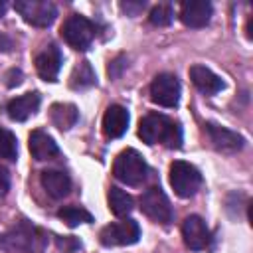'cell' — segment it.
Returning a JSON list of instances; mask_svg holds the SVG:
<instances>
[{
	"instance_id": "cell-1",
	"label": "cell",
	"mask_w": 253,
	"mask_h": 253,
	"mask_svg": "<svg viewBox=\"0 0 253 253\" xmlns=\"http://www.w3.org/2000/svg\"><path fill=\"white\" fill-rule=\"evenodd\" d=\"M138 136L146 144H158L164 142L168 148H180L182 146V130L176 123H172L168 117L150 113L138 123Z\"/></svg>"
},
{
	"instance_id": "cell-3",
	"label": "cell",
	"mask_w": 253,
	"mask_h": 253,
	"mask_svg": "<svg viewBox=\"0 0 253 253\" xmlns=\"http://www.w3.org/2000/svg\"><path fill=\"white\" fill-rule=\"evenodd\" d=\"M170 186L174 188L176 196L192 198L202 186V174L194 164L184 160H174L170 164Z\"/></svg>"
},
{
	"instance_id": "cell-14",
	"label": "cell",
	"mask_w": 253,
	"mask_h": 253,
	"mask_svg": "<svg viewBox=\"0 0 253 253\" xmlns=\"http://www.w3.org/2000/svg\"><path fill=\"white\" fill-rule=\"evenodd\" d=\"M190 79L192 83L206 95H215L223 89V81L221 77H217L211 69H208L206 65H192L190 67Z\"/></svg>"
},
{
	"instance_id": "cell-18",
	"label": "cell",
	"mask_w": 253,
	"mask_h": 253,
	"mask_svg": "<svg viewBox=\"0 0 253 253\" xmlns=\"http://www.w3.org/2000/svg\"><path fill=\"white\" fill-rule=\"evenodd\" d=\"M49 117H51V123H53L57 128L67 130V128H71V126L77 123L79 111H77V107L71 105V103H55V105H51V109H49Z\"/></svg>"
},
{
	"instance_id": "cell-7",
	"label": "cell",
	"mask_w": 253,
	"mask_h": 253,
	"mask_svg": "<svg viewBox=\"0 0 253 253\" xmlns=\"http://www.w3.org/2000/svg\"><path fill=\"white\" fill-rule=\"evenodd\" d=\"M101 243L107 247L115 245H132L140 237V227L134 219H123L117 223H109L101 229Z\"/></svg>"
},
{
	"instance_id": "cell-15",
	"label": "cell",
	"mask_w": 253,
	"mask_h": 253,
	"mask_svg": "<svg viewBox=\"0 0 253 253\" xmlns=\"http://www.w3.org/2000/svg\"><path fill=\"white\" fill-rule=\"evenodd\" d=\"M28 146H30L32 156H34L36 160H40V162L51 160V158H55V156L59 154V148H57L55 140H53L47 132H43V130H34V132L30 134Z\"/></svg>"
},
{
	"instance_id": "cell-2",
	"label": "cell",
	"mask_w": 253,
	"mask_h": 253,
	"mask_svg": "<svg viewBox=\"0 0 253 253\" xmlns=\"http://www.w3.org/2000/svg\"><path fill=\"white\" fill-rule=\"evenodd\" d=\"M113 174L117 180H121L126 186H140L148 176V166L134 148H126L117 154L113 164Z\"/></svg>"
},
{
	"instance_id": "cell-5",
	"label": "cell",
	"mask_w": 253,
	"mask_h": 253,
	"mask_svg": "<svg viewBox=\"0 0 253 253\" xmlns=\"http://www.w3.org/2000/svg\"><path fill=\"white\" fill-rule=\"evenodd\" d=\"M14 8L16 12L32 26H38V28H47L53 24L55 16H57V10L51 2L47 0H16L14 2Z\"/></svg>"
},
{
	"instance_id": "cell-25",
	"label": "cell",
	"mask_w": 253,
	"mask_h": 253,
	"mask_svg": "<svg viewBox=\"0 0 253 253\" xmlns=\"http://www.w3.org/2000/svg\"><path fill=\"white\" fill-rule=\"evenodd\" d=\"M121 8H123L126 14H136V12H140V10L144 8V2H136V4H132V2H123Z\"/></svg>"
},
{
	"instance_id": "cell-12",
	"label": "cell",
	"mask_w": 253,
	"mask_h": 253,
	"mask_svg": "<svg viewBox=\"0 0 253 253\" xmlns=\"http://www.w3.org/2000/svg\"><path fill=\"white\" fill-rule=\"evenodd\" d=\"M206 130H208V134H210L211 144H213L217 150H221V152H237V150L243 148V142H245L243 136L237 134V132L231 130V128L219 126V125H215V123H208V125H206Z\"/></svg>"
},
{
	"instance_id": "cell-6",
	"label": "cell",
	"mask_w": 253,
	"mask_h": 253,
	"mask_svg": "<svg viewBox=\"0 0 253 253\" xmlns=\"http://www.w3.org/2000/svg\"><path fill=\"white\" fill-rule=\"evenodd\" d=\"M61 36H63V40H65L73 49L83 51V49H87V47L91 45V42H93V38H95V26H93L87 18L73 14V16H69V18L65 20V24L61 26Z\"/></svg>"
},
{
	"instance_id": "cell-19",
	"label": "cell",
	"mask_w": 253,
	"mask_h": 253,
	"mask_svg": "<svg viewBox=\"0 0 253 253\" xmlns=\"http://www.w3.org/2000/svg\"><path fill=\"white\" fill-rule=\"evenodd\" d=\"M109 208H111V211H113L117 217H123V215H126V213L132 211L134 202H132V198H130L125 190L113 186V188L109 190Z\"/></svg>"
},
{
	"instance_id": "cell-22",
	"label": "cell",
	"mask_w": 253,
	"mask_h": 253,
	"mask_svg": "<svg viewBox=\"0 0 253 253\" xmlns=\"http://www.w3.org/2000/svg\"><path fill=\"white\" fill-rule=\"evenodd\" d=\"M16 156H18V140H16L14 132L0 126V158L12 162V160H16Z\"/></svg>"
},
{
	"instance_id": "cell-23",
	"label": "cell",
	"mask_w": 253,
	"mask_h": 253,
	"mask_svg": "<svg viewBox=\"0 0 253 253\" xmlns=\"http://www.w3.org/2000/svg\"><path fill=\"white\" fill-rule=\"evenodd\" d=\"M148 20H150L152 26H158V28L170 26L172 20H174V10H172L170 4H158V6H154V8L150 10Z\"/></svg>"
},
{
	"instance_id": "cell-4",
	"label": "cell",
	"mask_w": 253,
	"mask_h": 253,
	"mask_svg": "<svg viewBox=\"0 0 253 253\" xmlns=\"http://www.w3.org/2000/svg\"><path fill=\"white\" fill-rule=\"evenodd\" d=\"M140 210L158 223H170L174 217V210L170 206L168 196L160 186H150L140 196Z\"/></svg>"
},
{
	"instance_id": "cell-13",
	"label": "cell",
	"mask_w": 253,
	"mask_h": 253,
	"mask_svg": "<svg viewBox=\"0 0 253 253\" xmlns=\"http://www.w3.org/2000/svg\"><path fill=\"white\" fill-rule=\"evenodd\" d=\"M128 111L121 105H111L107 111H105V117H103V132L109 136V138H119L126 132L128 128Z\"/></svg>"
},
{
	"instance_id": "cell-20",
	"label": "cell",
	"mask_w": 253,
	"mask_h": 253,
	"mask_svg": "<svg viewBox=\"0 0 253 253\" xmlns=\"http://www.w3.org/2000/svg\"><path fill=\"white\" fill-rule=\"evenodd\" d=\"M57 217L61 221H65L69 227H75L79 223H91L93 221V215L85 208H81V206H63L57 211Z\"/></svg>"
},
{
	"instance_id": "cell-17",
	"label": "cell",
	"mask_w": 253,
	"mask_h": 253,
	"mask_svg": "<svg viewBox=\"0 0 253 253\" xmlns=\"http://www.w3.org/2000/svg\"><path fill=\"white\" fill-rule=\"evenodd\" d=\"M42 186L45 188V192L59 200V198H65L71 190V178L61 172V170H43L42 172Z\"/></svg>"
},
{
	"instance_id": "cell-8",
	"label": "cell",
	"mask_w": 253,
	"mask_h": 253,
	"mask_svg": "<svg viewBox=\"0 0 253 253\" xmlns=\"http://www.w3.org/2000/svg\"><path fill=\"white\" fill-rule=\"evenodd\" d=\"M150 99L160 107H176L180 101V81L172 73H160L150 83Z\"/></svg>"
},
{
	"instance_id": "cell-27",
	"label": "cell",
	"mask_w": 253,
	"mask_h": 253,
	"mask_svg": "<svg viewBox=\"0 0 253 253\" xmlns=\"http://www.w3.org/2000/svg\"><path fill=\"white\" fill-rule=\"evenodd\" d=\"M4 12H6V2L0 0V16H4Z\"/></svg>"
},
{
	"instance_id": "cell-10",
	"label": "cell",
	"mask_w": 253,
	"mask_h": 253,
	"mask_svg": "<svg viewBox=\"0 0 253 253\" xmlns=\"http://www.w3.org/2000/svg\"><path fill=\"white\" fill-rule=\"evenodd\" d=\"M61 63H63V55H61L59 47L53 45V43L45 45L36 55V69H38V75L43 81H55L57 73L61 69Z\"/></svg>"
},
{
	"instance_id": "cell-21",
	"label": "cell",
	"mask_w": 253,
	"mask_h": 253,
	"mask_svg": "<svg viewBox=\"0 0 253 253\" xmlns=\"http://www.w3.org/2000/svg\"><path fill=\"white\" fill-rule=\"evenodd\" d=\"M95 79L97 77H95V71H93L91 63L89 61H81L71 73V87L73 89H85V87L95 85Z\"/></svg>"
},
{
	"instance_id": "cell-26",
	"label": "cell",
	"mask_w": 253,
	"mask_h": 253,
	"mask_svg": "<svg viewBox=\"0 0 253 253\" xmlns=\"http://www.w3.org/2000/svg\"><path fill=\"white\" fill-rule=\"evenodd\" d=\"M12 49V40L0 32V51H10Z\"/></svg>"
},
{
	"instance_id": "cell-11",
	"label": "cell",
	"mask_w": 253,
	"mask_h": 253,
	"mask_svg": "<svg viewBox=\"0 0 253 253\" xmlns=\"http://www.w3.org/2000/svg\"><path fill=\"white\" fill-rule=\"evenodd\" d=\"M211 4L208 0H190L180 8V20L188 28H204L211 20Z\"/></svg>"
},
{
	"instance_id": "cell-9",
	"label": "cell",
	"mask_w": 253,
	"mask_h": 253,
	"mask_svg": "<svg viewBox=\"0 0 253 253\" xmlns=\"http://www.w3.org/2000/svg\"><path fill=\"white\" fill-rule=\"evenodd\" d=\"M182 237L186 247H190L192 251H202L210 245L211 237H210V229L206 225V221L200 215H188L182 223Z\"/></svg>"
},
{
	"instance_id": "cell-24",
	"label": "cell",
	"mask_w": 253,
	"mask_h": 253,
	"mask_svg": "<svg viewBox=\"0 0 253 253\" xmlns=\"http://www.w3.org/2000/svg\"><path fill=\"white\" fill-rule=\"evenodd\" d=\"M8 188H10V176L8 172L0 166V198H4L8 194Z\"/></svg>"
},
{
	"instance_id": "cell-16",
	"label": "cell",
	"mask_w": 253,
	"mask_h": 253,
	"mask_svg": "<svg viewBox=\"0 0 253 253\" xmlns=\"http://www.w3.org/2000/svg\"><path fill=\"white\" fill-rule=\"evenodd\" d=\"M40 95L38 93H26V95H20L16 99H12L8 105H6V111H8V117L12 121H26L28 117H32L38 107H40Z\"/></svg>"
}]
</instances>
